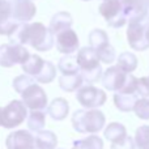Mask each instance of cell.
<instances>
[{
	"label": "cell",
	"mask_w": 149,
	"mask_h": 149,
	"mask_svg": "<svg viewBox=\"0 0 149 149\" xmlns=\"http://www.w3.org/2000/svg\"><path fill=\"white\" fill-rule=\"evenodd\" d=\"M28 119V107L22 101L13 100L1 111V126L4 128H15Z\"/></svg>",
	"instance_id": "6"
},
{
	"label": "cell",
	"mask_w": 149,
	"mask_h": 149,
	"mask_svg": "<svg viewBox=\"0 0 149 149\" xmlns=\"http://www.w3.org/2000/svg\"><path fill=\"white\" fill-rule=\"evenodd\" d=\"M31 54L21 43L10 42L0 46V65L4 68H10L15 64H24Z\"/></svg>",
	"instance_id": "7"
},
{
	"label": "cell",
	"mask_w": 149,
	"mask_h": 149,
	"mask_svg": "<svg viewBox=\"0 0 149 149\" xmlns=\"http://www.w3.org/2000/svg\"><path fill=\"white\" fill-rule=\"evenodd\" d=\"M7 149H33L36 147V136L26 130L13 131L8 135L5 140Z\"/></svg>",
	"instance_id": "12"
},
{
	"label": "cell",
	"mask_w": 149,
	"mask_h": 149,
	"mask_svg": "<svg viewBox=\"0 0 149 149\" xmlns=\"http://www.w3.org/2000/svg\"><path fill=\"white\" fill-rule=\"evenodd\" d=\"M137 94L140 98L149 97V77H140L137 80Z\"/></svg>",
	"instance_id": "34"
},
{
	"label": "cell",
	"mask_w": 149,
	"mask_h": 149,
	"mask_svg": "<svg viewBox=\"0 0 149 149\" xmlns=\"http://www.w3.org/2000/svg\"><path fill=\"white\" fill-rule=\"evenodd\" d=\"M72 149H103V141L101 137L90 135L82 140H74Z\"/></svg>",
	"instance_id": "26"
},
{
	"label": "cell",
	"mask_w": 149,
	"mask_h": 149,
	"mask_svg": "<svg viewBox=\"0 0 149 149\" xmlns=\"http://www.w3.org/2000/svg\"><path fill=\"white\" fill-rule=\"evenodd\" d=\"M84 79L80 73H73V74H62L59 79V86L64 92H74L79 90L82 86Z\"/></svg>",
	"instance_id": "19"
},
{
	"label": "cell",
	"mask_w": 149,
	"mask_h": 149,
	"mask_svg": "<svg viewBox=\"0 0 149 149\" xmlns=\"http://www.w3.org/2000/svg\"><path fill=\"white\" fill-rule=\"evenodd\" d=\"M68 113H70V103L67 102L65 98L58 97L52 100L50 105L47 106V114L52 120H64L68 116Z\"/></svg>",
	"instance_id": "16"
},
{
	"label": "cell",
	"mask_w": 149,
	"mask_h": 149,
	"mask_svg": "<svg viewBox=\"0 0 149 149\" xmlns=\"http://www.w3.org/2000/svg\"><path fill=\"white\" fill-rule=\"evenodd\" d=\"M10 42L29 45L37 51H49L54 46V34L42 22H24L10 37Z\"/></svg>",
	"instance_id": "1"
},
{
	"label": "cell",
	"mask_w": 149,
	"mask_h": 149,
	"mask_svg": "<svg viewBox=\"0 0 149 149\" xmlns=\"http://www.w3.org/2000/svg\"><path fill=\"white\" fill-rule=\"evenodd\" d=\"M98 52V56H100V60L105 64H111L114 60L116 59V52H115V49H114L111 45H109L106 49L101 50V51H97Z\"/></svg>",
	"instance_id": "32"
},
{
	"label": "cell",
	"mask_w": 149,
	"mask_h": 149,
	"mask_svg": "<svg viewBox=\"0 0 149 149\" xmlns=\"http://www.w3.org/2000/svg\"><path fill=\"white\" fill-rule=\"evenodd\" d=\"M89 45L95 50V51H101V50L106 49L110 45L109 42V36L105 30L102 29H94L89 33Z\"/></svg>",
	"instance_id": "21"
},
{
	"label": "cell",
	"mask_w": 149,
	"mask_h": 149,
	"mask_svg": "<svg viewBox=\"0 0 149 149\" xmlns=\"http://www.w3.org/2000/svg\"><path fill=\"white\" fill-rule=\"evenodd\" d=\"M79 46V37H77L76 31L72 30V28L56 34V49L60 54H72V52L77 51Z\"/></svg>",
	"instance_id": "13"
},
{
	"label": "cell",
	"mask_w": 149,
	"mask_h": 149,
	"mask_svg": "<svg viewBox=\"0 0 149 149\" xmlns=\"http://www.w3.org/2000/svg\"><path fill=\"white\" fill-rule=\"evenodd\" d=\"M122 1L128 21L149 15V0H122Z\"/></svg>",
	"instance_id": "15"
},
{
	"label": "cell",
	"mask_w": 149,
	"mask_h": 149,
	"mask_svg": "<svg viewBox=\"0 0 149 149\" xmlns=\"http://www.w3.org/2000/svg\"><path fill=\"white\" fill-rule=\"evenodd\" d=\"M46 126V114L42 110H31L28 116V128L30 131L38 132Z\"/></svg>",
	"instance_id": "24"
},
{
	"label": "cell",
	"mask_w": 149,
	"mask_h": 149,
	"mask_svg": "<svg viewBox=\"0 0 149 149\" xmlns=\"http://www.w3.org/2000/svg\"><path fill=\"white\" fill-rule=\"evenodd\" d=\"M58 145V137L52 131H41L37 132L36 135V147L43 148V149H55Z\"/></svg>",
	"instance_id": "22"
},
{
	"label": "cell",
	"mask_w": 149,
	"mask_h": 149,
	"mask_svg": "<svg viewBox=\"0 0 149 149\" xmlns=\"http://www.w3.org/2000/svg\"><path fill=\"white\" fill-rule=\"evenodd\" d=\"M22 102L29 110H43L47 107V95L38 84H31L21 93Z\"/></svg>",
	"instance_id": "10"
},
{
	"label": "cell",
	"mask_w": 149,
	"mask_h": 149,
	"mask_svg": "<svg viewBox=\"0 0 149 149\" xmlns=\"http://www.w3.org/2000/svg\"><path fill=\"white\" fill-rule=\"evenodd\" d=\"M148 28H149V15L128 21L127 41H128V45L134 50L144 51V50L149 49V38L147 34Z\"/></svg>",
	"instance_id": "4"
},
{
	"label": "cell",
	"mask_w": 149,
	"mask_h": 149,
	"mask_svg": "<svg viewBox=\"0 0 149 149\" xmlns=\"http://www.w3.org/2000/svg\"><path fill=\"white\" fill-rule=\"evenodd\" d=\"M116 65L120 67L124 72L127 73H132L137 68V58L135 56L132 52H122L118 58H116Z\"/></svg>",
	"instance_id": "25"
},
{
	"label": "cell",
	"mask_w": 149,
	"mask_h": 149,
	"mask_svg": "<svg viewBox=\"0 0 149 149\" xmlns=\"http://www.w3.org/2000/svg\"><path fill=\"white\" fill-rule=\"evenodd\" d=\"M127 76H128V73L124 72L120 67L113 65V67L107 68L105 71V73L102 74V85L107 90L119 92L126 84Z\"/></svg>",
	"instance_id": "11"
},
{
	"label": "cell",
	"mask_w": 149,
	"mask_h": 149,
	"mask_svg": "<svg viewBox=\"0 0 149 149\" xmlns=\"http://www.w3.org/2000/svg\"><path fill=\"white\" fill-rule=\"evenodd\" d=\"M56 77V68L51 62H45V65L42 68L41 73L36 77V80L41 84H49Z\"/></svg>",
	"instance_id": "28"
},
{
	"label": "cell",
	"mask_w": 149,
	"mask_h": 149,
	"mask_svg": "<svg viewBox=\"0 0 149 149\" xmlns=\"http://www.w3.org/2000/svg\"><path fill=\"white\" fill-rule=\"evenodd\" d=\"M114 105L116 106L119 111L123 113H130L134 111L135 106H136L137 101L140 100V97L136 93H122V92H116L114 94Z\"/></svg>",
	"instance_id": "17"
},
{
	"label": "cell",
	"mask_w": 149,
	"mask_h": 149,
	"mask_svg": "<svg viewBox=\"0 0 149 149\" xmlns=\"http://www.w3.org/2000/svg\"><path fill=\"white\" fill-rule=\"evenodd\" d=\"M13 5V17L18 22H29L36 16L37 7L33 0H12Z\"/></svg>",
	"instance_id": "14"
},
{
	"label": "cell",
	"mask_w": 149,
	"mask_h": 149,
	"mask_svg": "<svg viewBox=\"0 0 149 149\" xmlns=\"http://www.w3.org/2000/svg\"><path fill=\"white\" fill-rule=\"evenodd\" d=\"M105 139L109 140L111 143H116L120 141V140L126 139L128 135H127V130L126 127L123 126L122 123H118V122H114V123H110L107 127H106L105 132Z\"/></svg>",
	"instance_id": "20"
},
{
	"label": "cell",
	"mask_w": 149,
	"mask_h": 149,
	"mask_svg": "<svg viewBox=\"0 0 149 149\" xmlns=\"http://www.w3.org/2000/svg\"><path fill=\"white\" fill-rule=\"evenodd\" d=\"M36 81H37L36 77L30 76V74H28V73L20 74V76H17L15 80H13V88H15V90L18 93V94H21L26 88H29Z\"/></svg>",
	"instance_id": "30"
},
{
	"label": "cell",
	"mask_w": 149,
	"mask_h": 149,
	"mask_svg": "<svg viewBox=\"0 0 149 149\" xmlns=\"http://www.w3.org/2000/svg\"><path fill=\"white\" fill-rule=\"evenodd\" d=\"M33 149H43V148H39V147H34Z\"/></svg>",
	"instance_id": "36"
},
{
	"label": "cell",
	"mask_w": 149,
	"mask_h": 149,
	"mask_svg": "<svg viewBox=\"0 0 149 149\" xmlns=\"http://www.w3.org/2000/svg\"><path fill=\"white\" fill-rule=\"evenodd\" d=\"M105 114L95 109L77 110L72 115V126L79 134H97L105 127Z\"/></svg>",
	"instance_id": "3"
},
{
	"label": "cell",
	"mask_w": 149,
	"mask_h": 149,
	"mask_svg": "<svg viewBox=\"0 0 149 149\" xmlns=\"http://www.w3.org/2000/svg\"><path fill=\"white\" fill-rule=\"evenodd\" d=\"M72 24H73V18H72V16H71V13L65 12V10H62V12H58L52 16L51 21H50L49 29L51 30V33L54 34V36H56L60 31L71 29Z\"/></svg>",
	"instance_id": "18"
},
{
	"label": "cell",
	"mask_w": 149,
	"mask_h": 149,
	"mask_svg": "<svg viewBox=\"0 0 149 149\" xmlns=\"http://www.w3.org/2000/svg\"><path fill=\"white\" fill-rule=\"evenodd\" d=\"M98 10H100V15L107 22V25L111 28L118 29L128 22L122 0H102Z\"/></svg>",
	"instance_id": "5"
},
{
	"label": "cell",
	"mask_w": 149,
	"mask_h": 149,
	"mask_svg": "<svg viewBox=\"0 0 149 149\" xmlns=\"http://www.w3.org/2000/svg\"><path fill=\"white\" fill-rule=\"evenodd\" d=\"M58 68L62 72V74H73L79 73L80 68L77 64V58L71 56V54L65 55L64 58H60L59 63H58Z\"/></svg>",
	"instance_id": "27"
},
{
	"label": "cell",
	"mask_w": 149,
	"mask_h": 149,
	"mask_svg": "<svg viewBox=\"0 0 149 149\" xmlns=\"http://www.w3.org/2000/svg\"><path fill=\"white\" fill-rule=\"evenodd\" d=\"M134 111L137 118L144 119V120H149V100L140 98V100L137 101L136 106H135Z\"/></svg>",
	"instance_id": "31"
},
{
	"label": "cell",
	"mask_w": 149,
	"mask_h": 149,
	"mask_svg": "<svg viewBox=\"0 0 149 149\" xmlns=\"http://www.w3.org/2000/svg\"><path fill=\"white\" fill-rule=\"evenodd\" d=\"M77 64H79V73L82 76L84 81L86 84H95L102 79V67H101V60L98 56V52L89 47H81L76 55Z\"/></svg>",
	"instance_id": "2"
},
{
	"label": "cell",
	"mask_w": 149,
	"mask_h": 149,
	"mask_svg": "<svg viewBox=\"0 0 149 149\" xmlns=\"http://www.w3.org/2000/svg\"><path fill=\"white\" fill-rule=\"evenodd\" d=\"M106 93L102 89L93 86L92 84H88L81 86L77 90L76 100L82 107L85 109H98L106 102Z\"/></svg>",
	"instance_id": "8"
},
{
	"label": "cell",
	"mask_w": 149,
	"mask_h": 149,
	"mask_svg": "<svg viewBox=\"0 0 149 149\" xmlns=\"http://www.w3.org/2000/svg\"><path fill=\"white\" fill-rule=\"evenodd\" d=\"M136 148V143L135 139L131 136H127L126 139L120 140L116 143H111V148L110 149H135Z\"/></svg>",
	"instance_id": "33"
},
{
	"label": "cell",
	"mask_w": 149,
	"mask_h": 149,
	"mask_svg": "<svg viewBox=\"0 0 149 149\" xmlns=\"http://www.w3.org/2000/svg\"><path fill=\"white\" fill-rule=\"evenodd\" d=\"M137 149H149V126H140L135 132Z\"/></svg>",
	"instance_id": "29"
},
{
	"label": "cell",
	"mask_w": 149,
	"mask_h": 149,
	"mask_svg": "<svg viewBox=\"0 0 149 149\" xmlns=\"http://www.w3.org/2000/svg\"><path fill=\"white\" fill-rule=\"evenodd\" d=\"M45 62H46V60H43L39 55L33 54L29 56V59L26 60L24 64H21L22 65V71L25 73L30 74V76L37 77L41 73L42 68H43V65H45Z\"/></svg>",
	"instance_id": "23"
},
{
	"label": "cell",
	"mask_w": 149,
	"mask_h": 149,
	"mask_svg": "<svg viewBox=\"0 0 149 149\" xmlns=\"http://www.w3.org/2000/svg\"><path fill=\"white\" fill-rule=\"evenodd\" d=\"M20 25L13 17L12 0H0V36L12 37Z\"/></svg>",
	"instance_id": "9"
},
{
	"label": "cell",
	"mask_w": 149,
	"mask_h": 149,
	"mask_svg": "<svg viewBox=\"0 0 149 149\" xmlns=\"http://www.w3.org/2000/svg\"><path fill=\"white\" fill-rule=\"evenodd\" d=\"M147 34H148V38H149V28H148V31H147Z\"/></svg>",
	"instance_id": "37"
},
{
	"label": "cell",
	"mask_w": 149,
	"mask_h": 149,
	"mask_svg": "<svg viewBox=\"0 0 149 149\" xmlns=\"http://www.w3.org/2000/svg\"><path fill=\"white\" fill-rule=\"evenodd\" d=\"M1 111H3V107H0V126H1Z\"/></svg>",
	"instance_id": "35"
}]
</instances>
